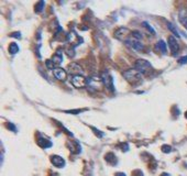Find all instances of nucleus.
I'll return each mask as SVG.
<instances>
[{
	"mask_svg": "<svg viewBox=\"0 0 187 176\" xmlns=\"http://www.w3.org/2000/svg\"><path fill=\"white\" fill-rule=\"evenodd\" d=\"M69 68H71V73L73 72L74 75H80V72H82L80 69H82V68L79 67L77 64H71L69 65Z\"/></svg>",
	"mask_w": 187,
	"mask_h": 176,
	"instance_id": "dca6fc26",
	"label": "nucleus"
},
{
	"mask_svg": "<svg viewBox=\"0 0 187 176\" xmlns=\"http://www.w3.org/2000/svg\"><path fill=\"white\" fill-rule=\"evenodd\" d=\"M180 21L185 28H187V11H182L180 13Z\"/></svg>",
	"mask_w": 187,
	"mask_h": 176,
	"instance_id": "2eb2a0df",
	"label": "nucleus"
},
{
	"mask_svg": "<svg viewBox=\"0 0 187 176\" xmlns=\"http://www.w3.org/2000/svg\"><path fill=\"white\" fill-rule=\"evenodd\" d=\"M167 28H168V29H170V30L172 31V32H173L175 37H180V33H178V31L176 30V28L174 27V24H172V23H167Z\"/></svg>",
	"mask_w": 187,
	"mask_h": 176,
	"instance_id": "aec40b11",
	"label": "nucleus"
},
{
	"mask_svg": "<svg viewBox=\"0 0 187 176\" xmlns=\"http://www.w3.org/2000/svg\"><path fill=\"white\" fill-rule=\"evenodd\" d=\"M115 176H126V174L124 173H117Z\"/></svg>",
	"mask_w": 187,
	"mask_h": 176,
	"instance_id": "393cba45",
	"label": "nucleus"
},
{
	"mask_svg": "<svg viewBox=\"0 0 187 176\" xmlns=\"http://www.w3.org/2000/svg\"><path fill=\"white\" fill-rule=\"evenodd\" d=\"M71 83L76 88H84L87 85V79L83 75H73Z\"/></svg>",
	"mask_w": 187,
	"mask_h": 176,
	"instance_id": "39448f33",
	"label": "nucleus"
},
{
	"mask_svg": "<svg viewBox=\"0 0 187 176\" xmlns=\"http://www.w3.org/2000/svg\"><path fill=\"white\" fill-rule=\"evenodd\" d=\"M67 40L68 42L71 44H73V45H79L80 44V42H82V37H79L78 34H76L74 32V31H72L71 33L67 34Z\"/></svg>",
	"mask_w": 187,
	"mask_h": 176,
	"instance_id": "1a4fd4ad",
	"label": "nucleus"
},
{
	"mask_svg": "<svg viewBox=\"0 0 187 176\" xmlns=\"http://www.w3.org/2000/svg\"><path fill=\"white\" fill-rule=\"evenodd\" d=\"M102 81H104V85L106 87L108 88L109 90H113V78L111 77V75L109 74L108 72H104L101 75Z\"/></svg>",
	"mask_w": 187,
	"mask_h": 176,
	"instance_id": "0eeeda50",
	"label": "nucleus"
},
{
	"mask_svg": "<svg viewBox=\"0 0 187 176\" xmlns=\"http://www.w3.org/2000/svg\"><path fill=\"white\" fill-rule=\"evenodd\" d=\"M52 63L54 65H60L63 62V54H62V52L58 50L54 55H53V57H52Z\"/></svg>",
	"mask_w": 187,
	"mask_h": 176,
	"instance_id": "ddd939ff",
	"label": "nucleus"
},
{
	"mask_svg": "<svg viewBox=\"0 0 187 176\" xmlns=\"http://www.w3.org/2000/svg\"><path fill=\"white\" fill-rule=\"evenodd\" d=\"M123 77L131 84H138L142 81V74H140L139 72L136 69H128L123 73Z\"/></svg>",
	"mask_w": 187,
	"mask_h": 176,
	"instance_id": "f257e3e1",
	"label": "nucleus"
},
{
	"mask_svg": "<svg viewBox=\"0 0 187 176\" xmlns=\"http://www.w3.org/2000/svg\"><path fill=\"white\" fill-rule=\"evenodd\" d=\"M143 27H144V28H146V29H148V30H149L150 31V32H152V33H155V32H154V30H153V29H152V27H150V25H149V23H148V22H143Z\"/></svg>",
	"mask_w": 187,
	"mask_h": 176,
	"instance_id": "4be33fe9",
	"label": "nucleus"
},
{
	"mask_svg": "<svg viewBox=\"0 0 187 176\" xmlns=\"http://www.w3.org/2000/svg\"><path fill=\"white\" fill-rule=\"evenodd\" d=\"M171 151H172V148H171L170 145H166V144H165V145L162 146V152L163 153H170Z\"/></svg>",
	"mask_w": 187,
	"mask_h": 176,
	"instance_id": "412c9836",
	"label": "nucleus"
},
{
	"mask_svg": "<svg viewBox=\"0 0 187 176\" xmlns=\"http://www.w3.org/2000/svg\"><path fill=\"white\" fill-rule=\"evenodd\" d=\"M12 37H17V39H20L21 37V33L20 32H13L12 34H10Z\"/></svg>",
	"mask_w": 187,
	"mask_h": 176,
	"instance_id": "5701e85b",
	"label": "nucleus"
},
{
	"mask_svg": "<svg viewBox=\"0 0 187 176\" xmlns=\"http://www.w3.org/2000/svg\"><path fill=\"white\" fill-rule=\"evenodd\" d=\"M180 64H186V63H187V56L180 57Z\"/></svg>",
	"mask_w": 187,
	"mask_h": 176,
	"instance_id": "b1692460",
	"label": "nucleus"
},
{
	"mask_svg": "<svg viewBox=\"0 0 187 176\" xmlns=\"http://www.w3.org/2000/svg\"><path fill=\"white\" fill-rule=\"evenodd\" d=\"M168 46H170L171 51H172V53H173L174 55L177 54V52L180 50V45H178L177 40L173 35H170V37H168Z\"/></svg>",
	"mask_w": 187,
	"mask_h": 176,
	"instance_id": "6e6552de",
	"label": "nucleus"
},
{
	"mask_svg": "<svg viewBox=\"0 0 187 176\" xmlns=\"http://www.w3.org/2000/svg\"><path fill=\"white\" fill-rule=\"evenodd\" d=\"M132 176H138V175H132ZM139 176H143V174H142V173H140V175Z\"/></svg>",
	"mask_w": 187,
	"mask_h": 176,
	"instance_id": "bb28decb",
	"label": "nucleus"
},
{
	"mask_svg": "<svg viewBox=\"0 0 187 176\" xmlns=\"http://www.w3.org/2000/svg\"><path fill=\"white\" fill-rule=\"evenodd\" d=\"M130 35L131 34H130V30L128 28H120L115 32V37L120 41H124V42L129 39Z\"/></svg>",
	"mask_w": 187,
	"mask_h": 176,
	"instance_id": "423d86ee",
	"label": "nucleus"
},
{
	"mask_svg": "<svg viewBox=\"0 0 187 176\" xmlns=\"http://www.w3.org/2000/svg\"><path fill=\"white\" fill-rule=\"evenodd\" d=\"M126 45L127 46H129L131 50H134V51H142L143 48H144V45H143L139 40H136L134 37H130L128 40L126 41Z\"/></svg>",
	"mask_w": 187,
	"mask_h": 176,
	"instance_id": "20e7f679",
	"label": "nucleus"
},
{
	"mask_svg": "<svg viewBox=\"0 0 187 176\" xmlns=\"http://www.w3.org/2000/svg\"><path fill=\"white\" fill-rule=\"evenodd\" d=\"M51 162L52 164L58 169H62V167H64L65 165V161L63 157H61L60 155H52L51 156Z\"/></svg>",
	"mask_w": 187,
	"mask_h": 176,
	"instance_id": "9b49d317",
	"label": "nucleus"
},
{
	"mask_svg": "<svg viewBox=\"0 0 187 176\" xmlns=\"http://www.w3.org/2000/svg\"><path fill=\"white\" fill-rule=\"evenodd\" d=\"M87 86L92 88L94 90H99L100 88L104 86V81L101 77H97V76H92L87 79Z\"/></svg>",
	"mask_w": 187,
	"mask_h": 176,
	"instance_id": "7ed1b4c3",
	"label": "nucleus"
},
{
	"mask_svg": "<svg viewBox=\"0 0 187 176\" xmlns=\"http://www.w3.org/2000/svg\"><path fill=\"white\" fill-rule=\"evenodd\" d=\"M53 74L56 78H57L58 81H65L66 78H67V73L65 69L61 67H56L53 69Z\"/></svg>",
	"mask_w": 187,
	"mask_h": 176,
	"instance_id": "9d476101",
	"label": "nucleus"
},
{
	"mask_svg": "<svg viewBox=\"0 0 187 176\" xmlns=\"http://www.w3.org/2000/svg\"><path fill=\"white\" fill-rule=\"evenodd\" d=\"M185 118H186V119H187V111H186V112H185Z\"/></svg>",
	"mask_w": 187,
	"mask_h": 176,
	"instance_id": "cd10ccee",
	"label": "nucleus"
},
{
	"mask_svg": "<svg viewBox=\"0 0 187 176\" xmlns=\"http://www.w3.org/2000/svg\"><path fill=\"white\" fill-rule=\"evenodd\" d=\"M157 48H159V50H160L161 52H162V53H163V54H165V53H166V43H165V42H164V41H159V42H157Z\"/></svg>",
	"mask_w": 187,
	"mask_h": 176,
	"instance_id": "f3484780",
	"label": "nucleus"
},
{
	"mask_svg": "<svg viewBox=\"0 0 187 176\" xmlns=\"http://www.w3.org/2000/svg\"><path fill=\"white\" fill-rule=\"evenodd\" d=\"M37 144L43 149H48V148H51L53 145V143L48 139H45V138H39L37 139Z\"/></svg>",
	"mask_w": 187,
	"mask_h": 176,
	"instance_id": "f8f14e48",
	"label": "nucleus"
},
{
	"mask_svg": "<svg viewBox=\"0 0 187 176\" xmlns=\"http://www.w3.org/2000/svg\"><path fill=\"white\" fill-rule=\"evenodd\" d=\"M105 160L108 163L112 164V165L117 164V159H116V156H115V154H113V153H107V154H106V156H105Z\"/></svg>",
	"mask_w": 187,
	"mask_h": 176,
	"instance_id": "4468645a",
	"label": "nucleus"
},
{
	"mask_svg": "<svg viewBox=\"0 0 187 176\" xmlns=\"http://www.w3.org/2000/svg\"><path fill=\"white\" fill-rule=\"evenodd\" d=\"M44 6H45L44 1H39V2L37 4V6H35V12H42Z\"/></svg>",
	"mask_w": 187,
	"mask_h": 176,
	"instance_id": "6ab92c4d",
	"label": "nucleus"
},
{
	"mask_svg": "<svg viewBox=\"0 0 187 176\" xmlns=\"http://www.w3.org/2000/svg\"><path fill=\"white\" fill-rule=\"evenodd\" d=\"M9 52H10L11 54H16V53H18L19 52V46H18L17 43H11L10 45H9Z\"/></svg>",
	"mask_w": 187,
	"mask_h": 176,
	"instance_id": "a211bd4d",
	"label": "nucleus"
},
{
	"mask_svg": "<svg viewBox=\"0 0 187 176\" xmlns=\"http://www.w3.org/2000/svg\"><path fill=\"white\" fill-rule=\"evenodd\" d=\"M161 176H170L167 173H163V174H161Z\"/></svg>",
	"mask_w": 187,
	"mask_h": 176,
	"instance_id": "a878e982",
	"label": "nucleus"
},
{
	"mask_svg": "<svg viewBox=\"0 0 187 176\" xmlns=\"http://www.w3.org/2000/svg\"><path fill=\"white\" fill-rule=\"evenodd\" d=\"M151 68H152V65L146 60H138L134 63V69L139 72L140 74H146L148 72L151 71Z\"/></svg>",
	"mask_w": 187,
	"mask_h": 176,
	"instance_id": "f03ea898",
	"label": "nucleus"
}]
</instances>
